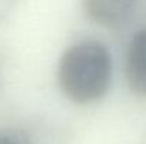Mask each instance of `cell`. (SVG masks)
Wrapping results in <instances>:
<instances>
[{
  "instance_id": "obj_1",
  "label": "cell",
  "mask_w": 146,
  "mask_h": 144,
  "mask_svg": "<svg viewBox=\"0 0 146 144\" xmlns=\"http://www.w3.org/2000/svg\"><path fill=\"white\" fill-rule=\"evenodd\" d=\"M57 79L67 99L78 105L95 102L105 95L112 81V58L97 41H84L68 48L58 64Z\"/></svg>"
},
{
  "instance_id": "obj_2",
  "label": "cell",
  "mask_w": 146,
  "mask_h": 144,
  "mask_svg": "<svg viewBox=\"0 0 146 144\" xmlns=\"http://www.w3.org/2000/svg\"><path fill=\"white\" fill-rule=\"evenodd\" d=\"M136 3L138 0H84V10L95 24L113 28L131 17Z\"/></svg>"
},
{
  "instance_id": "obj_3",
  "label": "cell",
  "mask_w": 146,
  "mask_h": 144,
  "mask_svg": "<svg viewBox=\"0 0 146 144\" xmlns=\"http://www.w3.org/2000/svg\"><path fill=\"white\" fill-rule=\"evenodd\" d=\"M125 75L132 92L146 97V28L136 33L129 44Z\"/></svg>"
},
{
  "instance_id": "obj_4",
  "label": "cell",
  "mask_w": 146,
  "mask_h": 144,
  "mask_svg": "<svg viewBox=\"0 0 146 144\" xmlns=\"http://www.w3.org/2000/svg\"><path fill=\"white\" fill-rule=\"evenodd\" d=\"M0 144H33V140L21 130L0 129Z\"/></svg>"
}]
</instances>
